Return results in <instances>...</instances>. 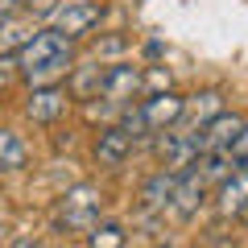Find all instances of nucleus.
Instances as JSON below:
<instances>
[{
	"mask_svg": "<svg viewBox=\"0 0 248 248\" xmlns=\"http://www.w3.org/2000/svg\"><path fill=\"white\" fill-rule=\"evenodd\" d=\"M17 71L29 87L37 83H58L62 75L75 71V42L58 29H37L25 46L17 50Z\"/></svg>",
	"mask_w": 248,
	"mask_h": 248,
	"instance_id": "1",
	"label": "nucleus"
},
{
	"mask_svg": "<svg viewBox=\"0 0 248 248\" xmlns=\"http://www.w3.org/2000/svg\"><path fill=\"white\" fill-rule=\"evenodd\" d=\"M104 207H108L104 190H99L95 182H79V186H71V190H62L54 223H58L62 232H87L91 223L104 215Z\"/></svg>",
	"mask_w": 248,
	"mask_h": 248,
	"instance_id": "2",
	"label": "nucleus"
},
{
	"mask_svg": "<svg viewBox=\"0 0 248 248\" xmlns=\"http://www.w3.org/2000/svg\"><path fill=\"white\" fill-rule=\"evenodd\" d=\"M157 137V161L166 170H174V174H182V170H190L199 157H203V128H186V124H174V128H161Z\"/></svg>",
	"mask_w": 248,
	"mask_h": 248,
	"instance_id": "3",
	"label": "nucleus"
},
{
	"mask_svg": "<svg viewBox=\"0 0 248 248\" xmlns=\"http://www.w3.org/2000/svg\"><path fill=\"white\" fill-rule=\"evenodd\" d=\"M141 87H145V75H141V66L137 62H124V58H116V62H99V83H95V95H104V99H112V104H133L137 95H141ZM91 95V99H95Z\"/></svg>",
	"mask_w": 248,
	"mask_h": 248,
	"instance_id": "4",
	"label": "nucleus"
},
{
	"mask_svg": "<svg viewBox=\"0 0 248 248\" xmlns=\"http://www.w3.org/2000/svg\"><path fill=\"white\" fill-rule=\"evenodd\" d=\"M104 4L99 0H62V4H54L50 9V21L58 33H66L71 42H79V37H91L99 29V21H104Z\"/></svg>",
	"mask_w": 248,
	"mask_h": 248,
	"instance_id": "5",
	"label": "nucleus"
},
{
	"mask_svg": "<svg viewBox=\"0 0 248 248\" xmlns=\"http://www.w3.org/2000/svg\"><path fill=\"white\" fill-rule=\"evenodd\" d=\"M133 149H137V137L124 128L120 120H112V124H104L95 133V145H91V161H95L99 170H120L124 161L133 157Z\"/></svg>",
	"mask_w": 248,
	"mask_h": 248,
	"instance_id": "6",
	"label": "nucleus"
},
{
	"mask_svg": "<svg viewBox=\"0 0 248 248\" xmlns=\"http://www.w3.org/2000/svg\"><path fill=\"white\" fill-rule=\"evenodd\" d=\"M207 195H211V182L203 178V170H199V166L182 170V174H178V182H174V199H170V215H174L178 223H190V219L199 215V207L207 203Z\"/></svg>",
	"mask_w": 248,
	"mask_h": 248,
	"instance_id": "7",
	"label": "nucleus"
},
{
	"mask_svg": "<svg viewBox=\"0 0 248 248\" xmlns=\"http://www.w3.org/2000/svg\"><path fill=\"white\" fill-rule=\"evenodd\" d=\"M182 99L178 91H153V95H145L141 104H137V116H141V128L145 137L149 133H161V128H174L178 120H182Z\"/></svg>",
	"mask_w": 248,
	"mask_h": 248,
	"instance_id": "8",
	"label": "nucleus"
},
{
	"mask_svg": "<svg viewBox=\"0 0 248 248\" xmlns=\"http://www.w3.org/2000/svg\"><path fill=\"white\" fill-rule=\"evenodd\" d=\"M21 108H25V116L33 124H54L71 108V91L62 87V83H37V87H29V95H25Z\"/></svg>",
	"mask_w": 248,
	"mask_h": 248,
	"instance_id": "9",
	"label": "nucleus"
},
{
	"mask_svg": "<svg viewBox=\"0 0 248 248\" xmlns=\"http://www.w3.org/2000/svg\"><path fill=\"white\" fill-rule=\"evenodd\" d=\"M215 211L223 219H240L248 211V166H236L223 182H215Z\"/></svg>",
	"mask_w": 248,
	"mask_h": 248,
	"instance_id": "10",
	"label": "nucleus"
},
{
	"mask_svg": "<svg viewBox=\"0 0 248 248\" xmlns=\"http://www.w3.org/2000/svg\"><path fill=\"white\" fill-rule=\"evenodd\" d=\"M174 182H178V174H174V170H166V166H161L157 174H149V178H145V186H141V211L166 215L170 211V199H174Z\"/></svg>",
	"mask_w": 248,
	"mask_h": 248,
	"instance_id": "11",
	"label": "nucleus"
},
{
	"mask_svg": "<svg viewBox=\"0 0 248 248\" xmlns=\"http://www.w3.org/2000/svg\"><path fill=\"white\" fill-rule=\"evenodd\" d=\"M244 120H248V116L228 112V108H223L215 120L203 124V145H207V149H232L236 137H240V128H244ZM207 149H203V153H207Z\"/></svg>",
	"mask_w": 248,
	"mask_h": 248,
	"instance_id": "12",
	"label": "nucleus"
},
{
	"mask_svg": "<svg viewBox=\"0 0 248 248\" xmlns=\"http://www.w3.org/2000/svg\"><path fill=\"white\" fill-rule=\"evenodd\" d=\"M223 112V91H195V95L182 99V120L186 128H203L207 120H215V116Z\"/></svg>",
	"mask_w": 248,
	"mask_h": 248,
	"instance_id": "13",
	"label": "nucleus"
},
{
	"mask_svg": "<svg viewBox=\"0 0 248 248\" xmlns=\"http://www.w3.org/2000/svg\"><path fill=\"white\" fill-rule=\"evenodd\" d=\"M33 33H37V21L25 9H13L9 17H0V54H17Z\"/></svg>",
	"mask_w": 248,
	"mask_h": 248,
	"instance_id": "14",
	"label": "nucleus"
},
{
	"mask_svg": "<svg viewBox=\"0 0 248 248\" xmlns=\"http://www.w3.org/2000/svg\"><path fill=\"white\" fill-rule=\"evenodd\" d=\"M29 166V145L17 128H0V174H17Z\"/></svg>",
	"mask_w": 248,
	"mask_h": 248,
	"instance_id": "15",
	"label": "nucleus"
},
{
	"mask_svg": "<svg viewBox=\"0 0 248 248\" xmlns=\"http://www.w3.org/2000/svg\"><path fill=\"white\" fill-rule=\"evenodd\" d=\"M83 240H87L91 248H124V244H128V236H124V228H120V223H104V219H95V223H91Z\"/></svg>",
	"mask_w": 248,
	"mask_h": 248,
	"instance_id": "16",
	"label": "nucleus"
},
{
	"mask_svg": "<svg viewBox=\"0 0 248 248\" xmlns=\"http://www.w3.org/2000/svg\"><path fill=\"white\" fill-rule=\"evenodd\" d=\"M124 50H128V42H124V37H108V42H95V46H91V58L104 62L108 54H124Z\"/></svg>",
	"mask_w": 248,
	"mask_h": 248,
	"instance_id": "17",
	"label": "nucleus"
},
{
	"mask_svg": "<svg viewBox=\"0 0 248 248\" xmlns=\"http://www.w3.org/2000/svg\"><path fill=\"white\" fill-rule=\"evenodd\" d=\"M13 79H21V71H17V54H0V91L9 87Z\"/></svg>",
	"mask_w": 248,
	"mask_h": 248,
	"instance_id": "18",
	"label": "nucleus"
},
{
	"mask_svg": "<svg viewBox=\"0 0 248 248\" xmlns=\"http://www.w3.org/2000/svg\"><path fill=\"white\" fill-rule=\"evenodd\" d=\"M232 157H236V166H248V120H244V128H240L236 145H232Z\"/></svg>",
	"mask_w": 248,
	"mask_h": 248,
	"instance_id": "19",
	"label": "nucleus"
},
{
	"mask_svg": "<svg viewBox=\"0 0 248 248\" xmlns=\"http://www.w3.org/2000/svg\"><path fill=\"white\" fill-rule=\"evenodd\" d=\"M13 9H17V0H0V17H9Z\"/></svg>",
	"mask_w": 248,
	"mask_h": 248,
	"instance_id": "20",
	"label": "nucleus"
},
{
	"mask_svg": "<svg viewBox=\"0 0 248 248\" xmlns=\"http://www.w3.org/2000/svg\"><path fill=\"white\" fill-rule=\"evenodd\" d=\"M4 240H9V219L0 215V244H4Z\"/></svg>",
	"mask_w": 248,
	"mask_h": 248,
	"instance_id": "21",
	"label": "nucleus"
},
{
	"mask_svg": "<svg viewBox=\"0 0 248 248\" xmlns=\"http://www.w3.org/2000/svg\"><path fill=\"white\" fill-rule=\"evenodd\" d=\"M29 4H33V0H17V9H29Z\"/></svg>",
	"mask_w": 248,
	"mask_h": 248,
	"instance_id": "22",
	"label": "nucleus"
}]
</instances>
